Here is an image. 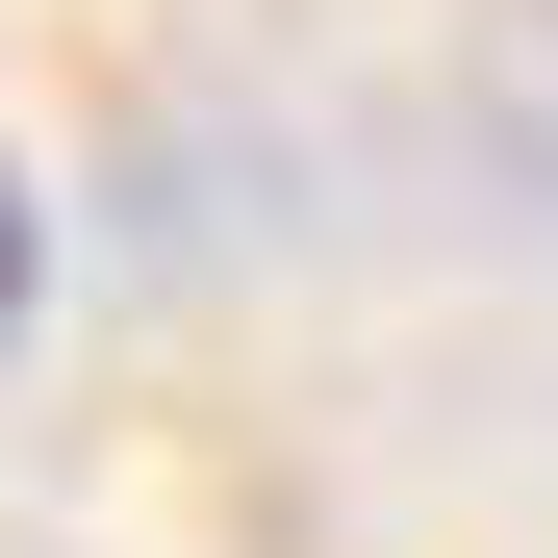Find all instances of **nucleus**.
<instances>
[{
	"label": "nucleus",
	"mask_w": 558,
	"mask_h": 558,
	"mask_svg": "<svg viewBox=\"0 0 558 558\" xmlns=\"http://www.w3.org/2000/svg\"><path fill=\"white\" fill-rule=\"evenodd\" d=\"M26 305H51V204H26V153H0V355H26Z\"/></svg>",
	"instance_id": "nucleus-1"
}]
</instances>
